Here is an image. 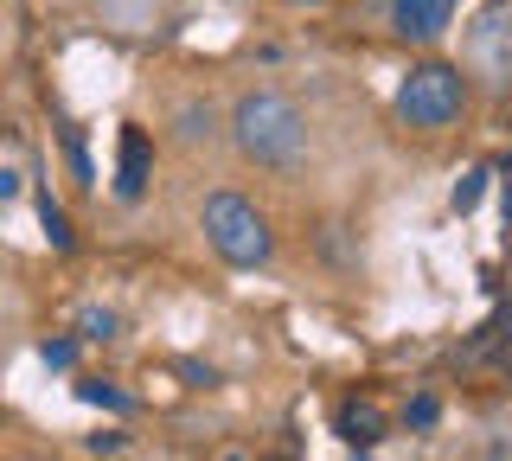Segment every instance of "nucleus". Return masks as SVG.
<instances>
[{
	"mask_svg": "<svg viewBox=\"0 0 512 461\" xmlns=\"http://www.w3.org/2000/svg\"><path fill=\"white\" fill-rule=\"evenodd\" d=\"M231 141L256 167H295L301 148H308V122L282 90H244L231 109Z\"/></svg>",
	"mask_w": 512,
	"mask_h": 461,
	"instance_id": "f257e3e1",
	"label": "nucleus"
},
{
	"mask_svg": "<svg viewBox=\"0 0 512 461\" xmlns=\"http://www.w3.org/2000/svg\"><path fill=\"white\" fill-rule=\"evenodd\" d=\"M199 225H205V244H212L231 269H256V263H269V250H276L269 218L256 212L244 193H212L205 212H199Z\"/></svg>",
	"mask_w": 512,
	"mask_h": 461,
	"instance_id": "f03ea898",
	"label": "nucleus"
},
{
	"mask_svg": "<svg viewBox=\"0 0 512 461\" xmlns=\"http://www.w3.org/2000/svg\"><path fill=\"white\" fill-rule=\"evenodd\" d=\"M461 109H468V77L448 58H423L397 84V116L410 129H448V122H461Z\"/></svg>",
	"mask_w": 512,
	"mask_h": 461,
	"instance_id": "7ed1b4c3",
	"label": "nucleus"
},
{
	"mask_svg": "<svg viewBox=\"0 0 512 461\" xmlns=\"http://www.w3.org/2000/svg\"><path fill=\"white\" fill-rule=\"evenodd\" d=\"M455 7H461V0H391V26H397V39L429 45V39H442V33H448Z\"/></svg>",
	"mask_w": 512,
	"mask_h": 461,
	"instance_id": "20e7f679",
	"label": "nucleus"
},
{
	"mask_svg": "<svg viewBox=\"0 0 512 461\" xmlns=\"http://www.w3.org/2000/svg\"><path fill=\"white\" fill-rule=\"evenodd\" d=\"M148 167H154L148 129H122V161H116V199H141V193H148Z\"/></svg>",
	"mask_w": 512,
	"mask_h": 461,
	"instance_id": "39448f33",
	"label": "nucleus"
},
{
	"mask_svg": "<svg viewBox=\"0 0 512 461\" xmlns=\"http://www.w3.org/2000/svg\"><path fill=\"white\" fill-rule=\"evenodd\" d=\"M340 436L352 442V449L384 442V410L372 404V397H346V404H340Z\"/></svg>",
	"mask_w": 512,
	"mask_h": 461,
	"instance_id": "423d86ee",
	"label": "nucleus"
},
{
	"mask_svg": "<svg viewBox=\"0 0 512 461\" xmlns=\"http://www.w3.org/2000/svg\"><path fill=\"white\" fill-rule=\"evenodd\" d=\"M39 218H45V237H52V244H58V250H71V218H64V212H58V205H52V199H45V205H39Z\"/></svg>",
	"mask_w": 512,
	"mask_h": 461,
	"instance_id": "0eeeda50",
	"label": "nucleus"
},
{
	"mask_svg": "<svg viewBox=\"0 0 512 461\" xmlns=\"http://www.w3.org/2000/svg\"><path fill=\"white\" fill-rule=\"evenodd\" d=\"M84 340H116V314H109V308H84Z\"/></svg>",
	"mask_w": 512,
	"mask_h": 461,
	"instance_id": "6e6552de",
	"label": "nucleus"
},
{
	"mask_svg": "<svg viewBox=\"0 0 512 461\" xmlns=\"http://www.w3.org/2000/svg\"><path fill=\"white\" fill-rule=\"evenodd\" d=\"M84 391V404H109V410H128V397L116 391V385H103V378H90V385H77Z\"/></svg>",
	"mask_w": 512,
	"mask_h": 461,
	"instance_id": "1a4fd4ad",
	"label": "nucleus"
},
{
	"mask_svg": "<svg viewBox=\"0 0 512 461\" xmlns=\"http://www.w3.org/2000/svg\"><path fill=\"white\" fill-rule=\"evenodd\" d=\"M180 135H186V141L212 135V109H180Z\"/></svg>",
	"mask_w": 512,
	"mask_h": 461,
	"instance_id": "9d476101",
	"label": "nucleus"
},
{
	"mask_svg": "<svg viewBox=\"0 0 512 461\" xmlns=\"http://www.w3.org/2000/svg\"><path fill=\"white\" fill-rule=\"evenodd\" d=\"M480 180H487V173H468V180L455 186V212H474V199H480Z\"/></svg>",
	"mask_w": 512,
	"mask_h": 461,
	"instance_id": "9b49d317",
	"label": "nucleus"
},
{
	"mask_svg": "<svg viewBox=\"0 0 512 461\" xmlns=\"http://www.w3.org/2000/svg\"><path fill=\"white\" fill-rule=\"evenodd\" d=\"M39 359H45V365H71V359H77V346H71V340H45V346H39Z\"/></svg>",
	"mask_w": 512,
	"mask_h": 461,
	"instance_id": "f8f14e48",
	"label": "nucleus"
},
{
	"mask_svg": "<svg viewBox=\"0 0 512 461\" xmlns=\"http://www.w3.org/2000/svg\"><path fill=\"white\" fill-rule=\"evenodd\" d=\"M404 423H416V429H429V423H436V397H416V404L404 410Z\"/></svg>",
	"mask_w": 512,
	"mask_h": 461,
	"instance_id": "ddd939ff",
	"label": "nucleus"
},
{
	"mask_svg": "<svg viewBox=\"0 0 512 461\" xmlns=\"http://www.w3.org/2000/svg\"><path fill=\"white\" fill-rule=\"evenodd\" d=\"M7 199H20V173L0 167V205H7Z\"/></svg>",
	"mask_w": 512,
	"mask_h": 461,
	"instance_id": "4468645a",
	"label": "nucleus"
},
{
	"mask_svg": "<svg viewBox=\"0 0 512 461\" xmlns=\"http://www.w3.org/2000/svg\"><path fill=\"white\" fill-rule=\"evenodd\" d=\"M288 7H327V0H288Z\"/></svg>",
	"mask_w": 512,
	"mask_h": 461,
	"instance_id": "2eb2a0df",
	"label": "nucleus"
},
{
	"mask_svg": "<svg viewBox=\"0 0 512 461\" xmlns=\"http://www.w3.org/2000/svg\"><path fill=\"white\" fill-rule=\"evenodd\" d=\"M506 225H512V186H506Z\"/></svg>",
	"mask_w": 512,
	"mask_h": 461,
	"instance_id": "dca6fc26",
	"label": "nucleus"
},
{
	"mask_svg": "<svg viewBox=\"0 0 512 461\" xmlns=\"http://www.w3.org/2000/svg\"><path fill=\"white\" fill-rule=\"evenodd\" d=\"M269 461H295V455H269Z\"/></svg>",
	"mask_w": 512,
	"mask_h": 461,
	"instance_id": "f3484780",
	"label": "nucleus"
},
{
	"mask_svg": "<svg viewBox=\"0 0 512 461\" xmlns=\"http://www.w3.org/2000/svg\"><path fill=\"white\" fill-rule=\"evenodd\" d=\"M231 461H237V455H231Z\"/></svg>",
	"mask_w": 512,
	"mask_h": 461,
	"instance_id": "a211bd4d",
	"label": "nucleus"
}]
</instances>
